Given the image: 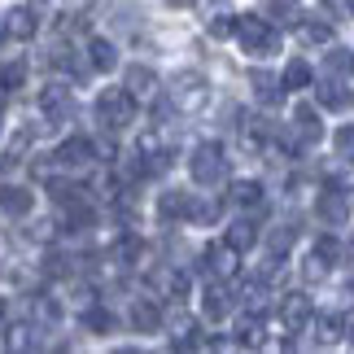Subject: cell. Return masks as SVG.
Listing matches in <instances>:
<instances>
[{
  "instance_id": "obj_1",
  "label": "cell",
  "mask_w": 354,
  "mask_h": 354,
  "mask_svg": "<svg viewBox=\"0 0 354 354\" xmlns=\"http://www.w3.org/2000/svg\"><path fill=\"white\" fill-rule=\"evenodd\" d=\"M236 39L250 57H276L280 53V31L267 26V18H258V13H236Z\"/></svg>"
},
{
  "instance_id": "obj_2",
  "label": "cell",
  "mask_w": 354,
  "mask_h": 354,
  "mask_svg": "<svg viewBox=\"0 0 354 354\" xmlns=\"http://www.w3.org/2000/svg\"><path fill=\"white\" fill-rule=\"evenodd\" d=\"M97 118H101L110 131H122V127L136 118V97H131L127 88H105L101 97H97Z\"/></svg>"
},
{
  "instance_id": "obj_3",
  "label": "cell",
  "mask_w": 354,
  "mask_h": 354,
  "mask_svg": "<svg viewBox=\"0 0 354 354\" xmlns=\"http://www.w3.org/2000/svg\"><path fill=\"white\" fill-rule=\"evenodd\" d=\"M188 171H193L197 184H219L227 175V158H223V145L219 140H206L193 149V158H188Z\"/></svg>"
},
{
  "instance_id": "obj_4",
  "label": "cell",
  "mask_w": 354,
  "mask_h": 354,
  "mask_svg": "<svg viewBox=\"0 0 354 354\" xmlns=\"http://www.w3.org/2000/svg\"><path fill=\"white\" fill-rule=\"evenodd\" d=\"M167 97H171V105L180 114H197L201 105H206L210 92H206V79H201V75H175V84L167 88Z\"/></svg>"
},
{
  "instance_id": "obj_5",
  "label": "cell",
  "mask_w": 354,
  "mask_h": 354,
  "mask_svg": "<svg viewBox=\"0 0 354 354\" xmlns=\"http://www.w3.org/2000/svg\"><path fill=\"white\" fill-rule=\"evenodd\" d=\"M241 267V250H232L227 241H214L206 245V254H201V271H206L210 280H232Z\"/></svg>"
},
{
  "instance_id": "obj_6",
  "label": "cell",
  "mask_w": 354,
  "mask_h": 354,
  "mask_svg": "<svg viewBox=\"0 0 354 354\" xmlns=\"http://www.w3.org/2000/svg\"><path fill=\"white\" fill-rule=\"evenodd\" d=\"M57 167H66V171H75V167H88L92 158H97V145L88 140V136H71V140H62L57 145Z\"/></svg>"
},
{
  "instance_id": "obj_7",
  "label": "cell",
  "mask_w": 354,
  "mask_h": 354,
  "mask_svg": "<svg viewBox=\"0 0 354 354\" xmlns=\"http://www.w3.org/2000/svg\"><path fill=\"white\" fill-rule=\"evenodd\" d=\"M310 315H315V306H310L306 293H289V297L280 302V324H284L289 333H302L306 324H310Z\"/></svg>"
},
{
  "instance_id": "obj_8",
  "label": "cell",
  "mask_w": 354,
  "mask_h": 354,
  "mask_svg": "<svg viewBox=\"0 0 354 354\" xmlns=\"http://www.w3.org/2000/svg\"><path fill=\"white\" fill-rule=\"evenodd\" d=\"M127 319H131L136 333H158V328H162V306H158V297H136Z\"/></svg>"
},
{
  "instance_id": "obj_9",
  "label": "cell",
  "mask_w": 354,
  "mask_h": 354,
  "mask_svg": "<svg viewBox=\"0 0 354 354\" xmlns=\"http://www.w3.org/2000/svg\"><path fill=\"white\" fill-rule=\"evenodd\" d=\"M310 328H315V346H337V342H346V315H310Z\"/></svg>"
},
{
  "instance_id": "obj_10",
  "label": "cell",
  "mask_w": 354,
  "mask_h": 354,
  "mask_svg": "<svg viewBox=\"0 0 354 354\" xmlns=\"http://www.w3.org/2000/svg\"><path fill=\"white\" fill-rule=\"evenodd\" d=\"M31 206H35V193H31V188H18V184H5V188H0V210H5L9 219H26Z\"/></svg>"
},
{
  "instance_id": "obj_11",
  "label": "cell",
  "mask_w": 354,
  "mask_h": 354,
  "mask_svg": "<svg viewBox=\"0 0 354 354\" xmlns=\"http://www.w3.org/2000/svg\"><path fill=\"white\" fill-rule=\"evenodd\" d=\"M315 210H319V219H324V223H333V227L350 219V201H346V193H342V188H324V193H319V206H315Z\"/></svg>"
},
{
  "instance_id": "obj_12",
  "label": "cell",
  "mask_w": 354,
  "mask_h": 354,
  "mask_svg": "<svg viewBox=\"0 0 354 354\" xmlns=\"http://www.w3.org/2000/svg\"><path fill=\"white\" fill-rule=\"evenodd\" d=\"M227 310H232V297H227L223 280H210V289L201 293V315L210 324H219V319H227Z\"/></svg>"
},
{
  "instance_id": "obj_13",
  "label": "cell",
  "mask_w": 354,
  "mask_h": 354,
  "mask_svg": "<svg viewBox=\"0 0 354 354\" xmlns=\"http://www.w3.org/2000/svg\"><path fill=\"white\" fill-rule=\"evenodd\" d=\"M122 88H127L136 101H149V97L158 92V75L149 71V66H127V75H122Z\"/></svg>"
},
{
  "instance_id": "obj_14",
  "label": "cell",
  "mask_w": 354,
  "mask_h": 354,
  "mask_svg": "<svg viewBox=\"0 0 354 354\" xmlns=\"http://www.w3.org/2000/svg\"><path fill=\"white\" fill-rule=\"evenodd\" d=\"M319 105H324V110H337V114H346V110H354V92L342 84V79H328V84H324L319 88Z\"/></svg>"
},
{
  "instance_id": "obj_15",
  "label": "cell",
  "mask_w": 354,
  "mask_h": 354,
  "mask_svg": "<svg viewBox=\"0 0 354 354\" xmlns=\"http://www.w3.org/2000/svg\"><path fill=\"white\" fill-rule=\"evenodd\" d=\"M293 131H297V140H302V145L324 140V122H319V114L310 110V105H297V114H293Z\"/></svg>"
},
{
  "instance_id": "obj_16",
  "label": "cell",
  "mask_w": 354,
  "mask_h": 354,
  "mask_svg": "<svg viewBox=\"0 0 354 354\" xmlns=\"http://www.w3.org/2000/svg\"><path fill=\"white\" fill-rule=\"evenodd\" d=\"M88 66H92V71H101V75H110L114 71V66H118V53H114V44H110V39H88Z\"/></svg>"
},
{
  "instance_id": "obj_17",
  "label": "cell",
  "mask_w": 354,
  "mask_h": 354,
  "mask_svg": "<svg viewBox=\"0 0 354 354\" xmlns=\"http://www.w3.org/2000/svg\"><path fill=\"white\" fill-rule=\"evenodd\" d=\"M188 206H193V197H188V193H162V197H158L162 223H180V219H188Z\"/></svg>"
},
{
  "instance_id": "obj_18",
  "label": "cell",
  "mask_w": 354,
  "mask_h": 354,
  "mask_svg": "<svg viewBox=\"0 0 354 354\" xmlns=\"http://www.w3.org/2000/svg\"><path fill=\"white\" fill-rule=\"evenodd\" d=\"M39 110H44L48 118H66V114H71V92L57 88V84L44 88V92H39Z\"/></svg>"
},
{
  "instance_id": "obj_19",
  "label": "cell",
  "mask_w": 354,
  "mask_h": 354,
  "mask_svg": "<svg viewBox=\"0 0 354 354\" xmlns=\"http://www.w3.org/2000/svg\"><path fill=\"white\" fill-rule=\"evenodd\" d=\"M153 289L162 297H184L188 293V276H184V271H167V267H162V271H153Z\"/></svg>"
},
{
  "instance_id": "obj_20",
  "label": "cell",
  "mask_w": 354,
  "mask_h": 354,
  "mask_svg": "<svg viewBox=\"0 0 354 354\" xmlns=\"http://www.w3.org/2000/svg\"><path fill=\"white\" fill-rule=\"evenodd\" d=\"M223 241L232 245V250H241V254H245V250H254V245H258V227H254L250 219H236L232 227H227V236H223Z\"/></svg>"
},
{
  "instance_id": "obj_21",
  "label": "cell",
  "mask_w": 354,
  "mask_h": 354,
  "mask_svg": "<svg viewBox=\"0 0 354 354\" xmlns=\"http://www.w3.org/2000/svg\"><path fill=\"white\" fill-rule=\"evenodd\" d=\"M254 92H258V101H263L267 110H276V105L284 101V84H276V79H267L263 71H254Z\"/></svg>"
},
{
  "instance_id": "obj_22",
  "label": "cell",
  "mask_w": 354,
  "mask_h": 354,
  "mask_svg": "<svg viewBox=\"0 0 354 354\" xmlns=\"http://www.w3.org/2000/svg\"><path fill=\"white\" fill-rule=\"evenodd\" d=\"M5 26H9V35H13V39H31V35L39 31V22H35V13H31V9H13L9 18H5Z\"/></svg>"
},
{
  "instance_id": "obj_23",
  "label": "cell",
  "mask_w": 354,
  "mask_h": 354,
  "mask_svg": "<svg viewBox=\"0 0 354 354\" xmlns=\"http://www.w3.org/2000/svg\"><path fill=\"white\" fill-rule=\"evenodd\" d=\"M280 84H284V92H302V88H310V66H306L302 57H293L289 66H284Z\"/></svg>"
},
{
  "instance_id": "obj_24",
  "label": "cell",
  "mask_w": 354,
  "mask_h": 354,
  "mask_svg": "<svg viewBox=\"0 0 354 354\" xmlns=\"http://www.w3.org/2000/svg\"><path fill=\"white\" fill-rule=\"evenodd\" d=\"M22 84H26V62L22 57L0 62V92H18Z\"/></svg>"
},
{
  "instance_id": "obj_25",
  "label": "cell",
  "mask_w": 354,
  "mask_h": 354,
  "mask_svg": "<svg viewBox=\"0 0 354 354\" xmlns=\"http://www.w3.org/2000/svg\"><path fill=\"white\" fill-rule=\"evenodd\" d=\"M171 342L180 346V350L197 346V319H193V315H175V319H171Z\"/></svg>"
},
{
  "instance_id": "obj_26",
  "label": "cell",
  "mask_w": 354,
  "mask_h": 354,
  "mask_svg": "<svg viewBox=\"0 0 354 354\" xmlns=\"http://www.w3.org/2000/svg\"><path fill=\"white\" fill-rule=\"evenodd\" d=\"M232 201L245 210H254V206H263V184L258 180H236L232 184Z\"/></svg>"
},
{
  "instance_id": "obj_27",
  "label": "cell",
  "mask_w": 354,
  "mask_h": 354,
  "mask_svg": "<svg viewBox=\"0 0 354 354\" xmlns=\"http://www.w3.org/2000/svg\"><path fill=\"white\" fill-rule=\"evenodd\" d=\"M297 35H302V44H328L333 39V22L328 18H310L297 26Z\"/></svg>"
},
{
  "instance_id": "obj_28",
  "label": "cell",
  "mask_w": 354,
  "mask_h": 354,
  "mask_svg": "<svg viewBox=\"0 0 354 354\" xmlns=\"http://www.w3.org/2000/svg\"><path fill=\"white\" fill-rule=\"evenodd\" d=\"M84 328L88 333H114L118 319H114V310H105V306H88L84 310Z\"/></svg>"
},
{
  "instance_id": "obj_29",
  "label": "cell",
  "mask_w": 354,
  "mask_h": 354,
  "mask_svg": "<svg viewBox=\"0 0 354 354\" xmlns=\"http://www.w3.org/2000/svg\"><path fill=\"white\" fill-rule=\"evenodd\" d=\"M241 140L250 145V149L267 145V140H271V122H263V118H245V122H241Z\"/></svg>"
},
{
  "instance_id": "obj_30",
  "label": "cell",
  "mask_w": 354,
  "mask_h": 354,
  "mask_svg": "<svg viewBox=\"0 0 354 354\" xmlns=\"http://www.w3.org/2000/svg\"><path fill=\"white\" fill-rule=\"evenodd\" d=\"M140 254H145L140 236H122V241L114 245V263H122V267H136V263H140Z\"/></svg>"
},
{
  "instance_id": "obj_31",
  "label": "cell",
  "mask_w": 354,
  "mask_h": 354,
  "mask_svg": "<svg viewBox=\"0 0 354 354\" xmlns=\"http://www.w3.org/2000/svg\"><path fill=\"white\" fill-rule=\"evenodd\" d=\"M293 241H297V232H293L289 223H280V227H271V232H267V245H271V254H276V258L289 254V250H293Z\"/></svg>"
},
{
  "instance_id": "obj_32",
  "label": "cell",
  "mask_w": 354,
  "mask_h": 354,
  "mask_svg": "<svg viewBox=\"0 0 354 354\" xmlns=\"http://www.w3.org/2000/svg\"><path fill=\"white\" fill-rule=\"evenodd\" d=\"M324 71L328 75H350L354 71V53L350 48H333L328 57H324Z\"/></svg>"
},
{
  "instance_id": "obj_33",
  "label": "cell",
  "mask_w": 354,
  "mask_h": 354,
  "mask_svg": "<svg viewBox=\"0 0 354 354\" xmlns=\"http://www.w3.org/2000/svg\"><path fill=\"white\" fill-rule=\"evenodd\" d=\"M337 158L354 162V122H346V127H337Z\"/></svg>"
},
{
  "instance_id": "obj_34",
  "label": "cell",
  "mask_w": 354,
  "mask_h": 354,
  "mask_svg": "<svg viewBox=\"0 0 354 354\" xmlns=\"http://www.w3.org/2000/svg\"><path fill=\"white\" fill-rule=\"evenodd\" d=\"M210 35H214V39H227V35H236V18H232V13H214V22H210Z\"/></svg>"
},
{
  "instance_id": "obj_35",
  "label": "cell",
  "mask_w": 354,
  "mask_h": 354,
  "mask_svg": "<svg viewBox=\"0 0 354 354\" xmlns=\"http://www.w3.org/2000/svg\"><path fill=\"white\" fill-rule=\"evenodd\" d=\"M328 271H333V263L324 254H310L306 258V280H328Z\"/></svg>"
},
{
  "instance_id": "obj_36",
  "label": "cell",
  "mask_w": 354,
  "mask_h": 354,
  "mask_svg": "<svg viewBox=\"0 0 354 354\" xmlns=\"http://www.w3.org/2000/svg\"><path fill=\"white\" fill-rule=\"evenodd\" d=\"M188 219L214 223V219H219V206H214V201H193V206H188Z\"/></svg>"
},
{
  "instance_id": "obj_37",
  "label": "cell",
  "mask_w": 354,
  "mask_h": 354,
  "mask_svg": "<svg viewBox=\"0 0 354 354\" xmlns=\"http://www.w3.org/2000/svg\"><path fill=\"white\" fill-rule=\"evenodd\" d=\"M35 315L44 319V324H57L62 319V306L53 302V297H35Z\"/></svg>"
},
{
  "instance_id": "obj_38",
  "label": "cell",
  "mask_w": 354,
  "mask_h": 354,
  "mask_svg": "<svg viewBox=\"0 0 354 354\" xmlns=\"http://www.w3.org/2000/svg\"><path fill=\"white\" fill-rule=\"evenodd\" d=\"M263 342H267L263 324H258V319H250V324H245V328H241V346H263Z\"/></svg>"
},
{
  "instance_id": "obj_39",
  "label": "cell",
  "mask_w": 354,
  "mask_h": 354,
  "mask_svg": "<svg viewBox=\"0 0 354 354\" xmlns=\"http://www.w3.org/2000/svg\"><path fill=\"white\" fill-rule=\"evenodd\" d=\"M315 254H324L328 263H337V258H342V245H337V236H319L315 241Z\"/></svg>"
},
{
  "instance_id": "obj_40",
  "label": "cell",
  "mask_w": 354,
  "mask_h": 354,
  "mask_svg": "<svg viewBox=\"0 0 354 354\" xmlns=\"http://www.w3.org/2000/svg\"><path fill=\"white\" fill-rule=\"evenodd\" d=\"M324 9H328V13H342V18H350V13H354L350 0H324Z\"/></svg>"
},
{
  "instance_id": "obj_41",
  "label": "cell",
  "mask_w": 354,
  "mask_h": 354,
  "mask_svg": "<svg viewBox=\"0 0 354 354\" xmlns=\"http://www.w3.org/2000/svg\"><path fill=\"white\" fill-rule=\"evenodd\" d=\"M346 328H350V333H346V342L354 346V319H346Z\"/></svg>"
},
{
  "instance_id": "obj_42",
  "label": "cell",
  "mask_w": 354,
  "mask_h": 354,
  "mask_svg": "<svg viewBox=\"0 0 354 354\" xmlns=\"http://www.w3.org/2000/svg\"><path fill=\"white\" fill-rule=\"evenodd\" d=\"M0 39H9V26H5V18H0Z\"/></svg>"
},
{
  "instance_id": "obj_43",
  "label": "cell",
  "mask_w": 354,
  "mask_h": 354,
  "mask_svg": "<svg viewBox=\"0 0 354 354\" xmlns=\"http://www.w3.org/2000/svg\"><path fill=\"white\" fill-rule=\"evenodd\" d=\"M5 167H9V158H0V171H5Z\"/></svg>"
},
{
  "instance_id": "obj_44",
  "label": "cell",
  "mask_w": 354,
  "mask_h": 354,
  "mask_svg": "<svg viewBox=\"0 0 354 354\" xmlns=\"http://www.w3.org/2000/svg\"><path fill=\"white\" fill-rule=\"evenodd\" d=\"M0 319H5V302H0Z\"/></svg>"
},
{
  "instance_id": "obj_45",
  "label": "cell",
  "mask_w": 354,
  "mask_h": 354,
  "mask_svg": "<svg viewBox=\"0 0 354 354\" xmlns=\"http://www.w3.org/2000/svg\"><path fill=\"white\" fill-rule=\"evenodd\" d=\"M175 5H184V0H175Z\"/></svg>"
},
{
  "instance_id": "obj_46",
  "label": "cell",
  "mask_w": 354,
  "mask_h": 354,
  "mask_svg": "<svg viewBox=\"0 0 354 354\" xmlns=\"http://www.w3.org/2000/svg\"><path fill=\"white\" fill-rule=\"evenodd\" d=\"M350 5H354V0H350Z\"/></svg>"
}]
</instances>
